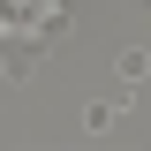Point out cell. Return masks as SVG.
I'll return each instance as SVG.
<instances>
[{
	"instance_id": "1",
	"label": "cell",
	"mask_w": 151,
	"mask_h": 151,
	"mask_svg": "<svg viewBox=\"0 0 151 151\" xmlns=\"http://www.w3.org/2000/svg\"><path fill=\"white\" fill-rule=\"evenodd\" d=\"M113 76H121V83H144V76H151V60H144V53H136V45H129V53L113 60Z\"/></svg>"
}]
</instances>
